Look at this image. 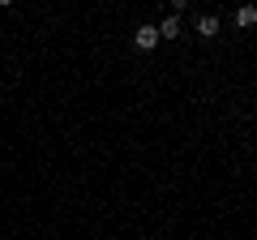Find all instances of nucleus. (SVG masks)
<instances>
[{"label": "nucleus", "mask_w": 257, "mask_h": 240, "mask_svg": "<svg viewBox=\"0 0 257 240\" xmlns=\"http://www.w3.org/2000/svg\"><path fill=\"white\" fill-rule=\"evenodd\" d=\"M133 43H138L142 52H150V47H159V26H138V35H133Z\"/></svg>", "instance_id": "f257e3e1"}, {"label": "nucleus", "mask_w": 257, "mask_h": 240, "mask_svg": "<svg viewBox=\"0 0 257 240\" xmlns=\"http://www.w3.org/2000/svg\"><path fill=\"white\" fill-rule=\"evenodd\" d=\"M197 35L214 39V35H219V18H214V13H202V18H197Z\"/></svg>", "instance_id": "f03ea898"}, {"label": "nucleus", "mask_w": 257, "mask_h": 240, "mask_svg": "<svg viewBox=\"0 0 257 240\" xmlns=\"http://www.w3.org/2000/svg\"><path fill=\"white\" fill-rule=\"evenodd\" d=\"M236 26H240V30H253V26H257V9H253V5L236 9Z\"/></svg>", "instance_id": "7ed1b4c3"}, {"label": "nucleus", "mask_w": 257, "mask_h": 240, "mask_svg": "<svg viewBox=\"0 0 257 240\" xmlns=\"http://www.w3.org/2000/svg\"><path fill=\"white\" fill-rule=\"evenodd\" d=\"M159 39H180V18H163V26H159Z\"/></svg>", "instance_id": "20e7f679"}]
</instances>
